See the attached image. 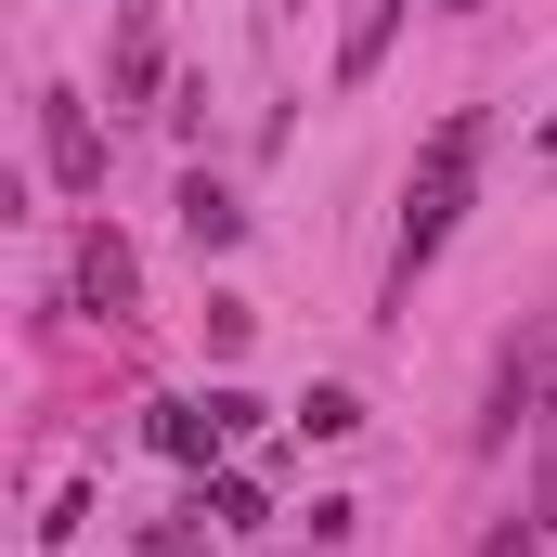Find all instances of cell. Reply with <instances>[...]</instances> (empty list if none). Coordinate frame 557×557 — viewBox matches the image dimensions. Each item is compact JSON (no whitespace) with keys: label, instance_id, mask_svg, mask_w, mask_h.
I'll return each mask as SVG.
<instances>
[{"label":"cell","instance_id":"obj_1","mask_svg":"<svg viewBox=\"0 0 557 557\" xmlns=\"http://www.w3.org/2000/svg\"><path fill=\"white\" fill-rule=\"evenodd\" d=\"M480 143H493V117L480 104H454L441 131H428V156H416V182H403V260H389V298L441 260V234L467 221V182H480Z\"/></svg>","mask_w":557,"mask_h":557},{"label":"cell","instance_id":"obj_3","mask_svg":"<svg viewBox=\"0 0 557 557\" xmlns=\"http://www.w3.org/2000/svg\"><path fill=\"white\" fill-rule=\"evenodd\" d=\"M143 441H156L169 467H208V454L234 441V416H221V403H156V416H143Z\"/></svg>","mask_w":557,"mask_h":557},{"label":"cell","instance_id":"obj_7","mask_svg":"<svg viewBox=\"0 0 557 557\" xmlns=\"http://www.w3.org/2000/svg\"><path fill=\"white\" fill-rule=\"evenodd\" d=\"M389 26H403V0H363V13H350V39H337V91H363V78H376Z\"/></svg>","mask_w":557,"mask_h":557},{"label":"cell","instance_id":"obj_2","mask_svg":"<svg viewBox=\"0 0 557 557\" xmlns=\"http://www.w3.org/2000/svg\"><path fill=\"white\" fill-rule=\"evenodd\" d=\"M39 156H52L65 195H104V131L78 117V91H39Z\"/></svg>","mask_w":557,"mask_h":557},{"label":"cell","instance_id":"obj_5","mask_svg":"<svg viewBox=\"0 0 557 557\" xmlns=\"http://www.w3.org/2000/svg\"><path fill=\"white\" fill-rule=\"evenodd\" d=\"M131 285H143V260L91 221V234H78V298H91V311H131Z\"/></svg>","mask_w":557,"mask_h":557},{"label":"cell","instance_id":"obj_9","mask_svg":"<svg viewBox=\"0 0 557 557\" xmlns=\"http://www.w3.org/2000/svg\"><path fill=\"white\" fill-rule=\"evenodd\" d=\"M298 428H311V441H350V428H363V403H350V389H311V403H298Z\"/></svg>","mask_w":557,"mask_h":557},{"label":"cell","instance_id":"obj_13","mask_svg":"<svg viewBox=\"0 0 557 557\" xmlns=\"http://www.w3.org/2000/svg\"><path fill=\"white\" fill-rule=\"evenodd\" d=\"M441 13H480V0H441Z\"/></svg>","mask_w":557,"mask_h":557},{"label":"cell","instance_id":"obj_11","mask_svg":"<svg viewBox=\"0 0 557 557\" xmlns=\"http://www.w3.org/2000/svg\"><path fill=\"white\" fill-rule=\"evenodd\" d=\"M519 519H532V532H557V441L532 454V506H519Z\"/></svg>","mask_w":557,"mask_h":557},{"label":"cell","instance_id":"obj_6","mask_svg":"<svg viewBox=\"0 0 557 557\" xmlns=\"http://www.w3.org/2000/svg\"><path fill=\"white\" fill-rule=\"evenodd\" d=\"M156 78H169V52H156V0H131V13H117V104H143Z\"/></svg>","mask_w":557,"mask_h":557},{"label":"cell","instance_id":"obj_14","mask_svg":"<svg viewBox=\"0 0 557 557\" xmlns=\"http://www.w3.org/2000/svg\"><path fill=\"white\" fill-rule=\"evenodd\" d=\"M545 156H557V117H545Z\"/></svg>","mask_w":557,"mask_h":557},{"label":"cell","instance_id":"obj_4","mask_svg":"<svg viewBox=\"0 0 557 557\" xmlns=\"http://www.w3.org/2000/svg\"><path fill=\"white\" fill-rule=\"evenodd\" d=\"M182 234H195V247H208V260H221V247H234V234H247V195H234V182H221V169H195V182H182Z\"/></svg>","mask_w":557,"mask_h":557},{"label":"cell","instance_id":"obj_8","mask_svg":"<svg viewBox=\"0 0 557 557\" xmlns=\"http://www.w3.org/2000/svg\"><path fill=\"white\" fill-rule=\"evenodd\" d=\"M143 557H208V506H182V519H143Z\"/></svg>","mask_w":557,"mask_h":557},{"label":"cell","instance_id":"obj_12","mask_svg":"<svg viewBox=\"0 0 557 557\" xmlns=\"http://www.w3.org/2000/svg\"><path fill=\"white\" fill-rule=\"evenodd\" d=\"M545 416H557V324H545Z\"/></svg>","mask_w":557,"mask_h":557},{"label":"cell","instance_id":"obj_10","mask_svg":"<svg viewBox=\"0 0 557 557\" xmlns=\"http://www.w3.org/2000/svg\"><path fill=\"white\" fill-rule=\"evenodd\" d=\"M247 337H260V311H247V298H208V350H221V363H234V350H247Z\"/></svg>","mask_w":557,"mask_h":557}]
</instances>
